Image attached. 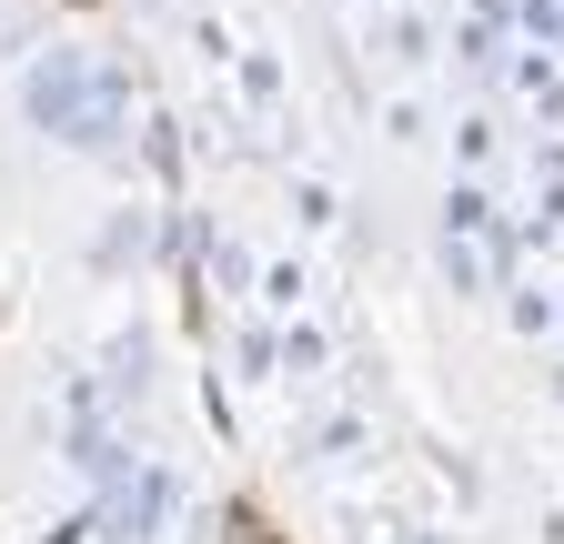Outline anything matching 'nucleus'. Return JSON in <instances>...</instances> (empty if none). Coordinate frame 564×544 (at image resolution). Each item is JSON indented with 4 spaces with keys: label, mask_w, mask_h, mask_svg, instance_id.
<instances>
[{
    "label": "nucleus",
    "mask_w": 564,
    "mask_h": 544,
    "mask_svg": "<svg viewBox=\"0 0 564 544\" xmlns=\"http://www.w3.org/2000/svg\"><path fill=\"white\" fill-rule=\"evenodd\" d=\"M373 11H393V0H373Z\"/></svg>",
    "instance_id": "obj_17"
},
{
    "label": "nucleus",
    "mask_w": 564,
    "mask_h": 544,
    "mask_svg": "<svg viewBox=\"0 0 564 544\" xmlns=\"http://www.w3.org/2000/svg\"><path fill=\"white\" fill-rule=\"evenodd\" d=\"M534 182H544V202H534V232H564V152H534Z\"/></svg>",
    "instance_id": "obj_6"
},
{
    "label": "nucleus",
    "mask_w": 564,
    "mask_h": 544,
    "mask_svg": "<svg viewBox=\"0 0 564 544\" xmlns=\"http://www.w3.org/2000/svg\"><path fill=\"white\" fill-rule=\"evenodd\" d=\"M524 31H534V41H554V51H564V11H544V0H534V11H524Z\"/></svg>",
    "instance_id": "obj_14"
},
{
    "label": "nucleus",
    "mask_w": 564,
    "mask_h": 544,
    "mask_svg": "<svg viewBox=\"0 0 564 544\" xmlns=\"http://www.w3.org/2000/svg\"><path fill=\"white\" fill-rule=\"evenodd\" d=\"M505 313H514V333H554V303H544L534 283H514V293H505Z\"/></svg>",
    "instance_id": "obj_9"
},
{
    "label": "nucleus",
    "mask_w": 564,
    "mask_h": 544,
    "mask_svg": "<svg viewBox=\"0 0 564 544\" xmlns=\"http://www.w3.org/2000/svg\"><path fill=\"white\" fill-rule=\"evenodd\" d=\"M202 262H212V293H232V303L252 293V272H262V262H252L232 232H212V222H202Z\"/></svg>",
    "instance_id": "obj_3"
},
{
    "label": "nucleus",
    "mask_w": 564,
    "mask_h": 544,
    "mask_svg": "<svg viewBox=\"0 0 564 544\" xmlns=\"http://www.w3.org/2000/svg\"><path fill=\"white\" fill-rule=\"evenodd\" d=\"M454 152H464V182L494 162V121H484V111H474V121H454Z\"/></svg>",
    "instance_id": "obj_8"
},
{
    "label": "nucleus",
    "mask_w": 564,
    "mask_h": 544,
    "mask_svg": "<svg viewBox=\"0 0 564 544\" xmlns=\"http://www.w3.org/2000/svg\"><path fill=\"white\" fill-rule=\"evenodd\" d=\"M172 504H182V485H172L162 464H141V474H121V485H111V544H162Z\"/></svg>",
    "instance_id": "obj_2"
},
{
    "label": "nucleus",
    "mask_w": 564,
    "mask_h": 544,
    "mask_svg": "<svg viewBox=\"0 0 564 544\" xmlns=\"http://www.w3.org/2000/svg\"><path fill=\"white\" fill-rule=\"evenodd\" d=\"M282 363H293V373H323V333L293 323V333H282Z\"/></svg>",
    "instance_id": "obj_11"
},
{
    "label": "nucleus",
    "mask_w": 564,
    "mask_h": 544,
    "mask_svg": "<svg viewBox=\"0 0 564 544\" xmlns=\"http://www.w3.org/2000/svg\"><path fill=\"white\" fill-rule=\"evenodd\" d=\"M232 363H242V373L262 383V373L282 363V344H272V333H262V323H242V333H232Z\"/></svg>",
    "instance_id": "obj_7"
},
{
    "label": "nucleus",
    "mask_w": 564,
    "mask_h": 544,
    "mask_svg": "<svg viewBox=\"0 0 564 544\" xmlns=\"http://www.w3.org/2000/svg\"><path fill=\"white\" fill-rule=\"evenodd\" d=\"M31 101L61 121V142H82V152H111V142H121V121H131L121 72H111V61H82V51H61L51 72H41V91H31Z\"/></svg>",
    "instance_id": "obj_1"
},
{
    "label": "nucleus",
    "mask_w": 564,
    "mask_h": 544,
    "mask_svg": "<svg viewBox=\"0 0 564 544\" xmlns=\"http://www.w3.org/2000/svg\"><path fill=\"white\" fill-rule=\"evenodd\" d=\"M393 544H423V534H393Z\"/></svg>",
    "instance_id": "obj_15"
},
{
    "label": "nucleus",
    "mask_w": 564,
    "mask_h": 544,
    "mask_svg": "<svg viewBox=\"0 0 564 544\" xmlns=\"http://www.w3.org/2000/svg\"><path fill=\"white\" fill-rule=\"evenodd\" d=\"M444 283H454V293H474V303H484V293H494V262H484V252H474V242H444Z\"/></svg>",
    "instance_id": "obj_5"
},
{
    "label": "nucleus",
    "mask_w": 564,
    "mask_h": 544,
    "mask_svg": "<svg viewBox=\"0 0 564 544\" xmlns=\"http://www.w3.org/2000/svg\"><path fill=\"white\" fill-rule=\"evenodd\" d=\"M544 11H564V0H544Z\"/></svg>",
    "instance_id": "obj_18"
},
{
    "label": "nucleus",
    "mask_w": 564,
    "mask_h": 544,
    "mask_svg": "<svg viewBox=\"0 0 564 544\" xmlns=\"http://www.w3.org/2000/svg\"><path fill=\"white\" fill-rule=\"evenodd\" d=\"M293 222H313V232L333 222V192H323V182H303V192H293Z\"/></svg>",
    "instance_id": "obj_12"
},
{
    "label": "nucleus",
    "mask_w": 564,
    "mask_h": 544,
    "mask_svg": "<svg viewBox=\"0 0 564 544\" xmlns=\"http://www.w3.org/2000/svg\"><path fill=\"white\" fill-rule=\"evenodd\" d=\"M41 31V0H11V11H0V41H31Z\"/></svg>",
    "instance_id": "obj_13"
},
{
    "label": "nucleus",
    "mask_w": 564,
    "mask_h": 544,
    "mask_svg": "<svg viewBox=\"0 0 564 544\" xmlns=\"http://www.w3.org/2000/svg\"><path fill=\"white\" fill-rule=\"evenodd\" d=\"M141 131H152V142H141V162H152L162 182H182V142H172V121H141Z\"/></svg>",
    "instance_id": "obj_10"
},
{
    "label": "nucleus",
    "mask_w": 564,
    "mask_h": 544,
    "mask_svg": "<svg viewBox=\"0 0 564 544\" xmlns=\"http://www.w3.org/2000/svg\"><path fill=\"white\" fill-rule=\"evenodd\" d=\"M554 333H564V303H554Z\"/></svg>",
    "instance_id": "obj_16"
},
{
    "label": "nucleus",
    "mask_w": 564,
    "mask_h": 544,
    "mask_svg": "<svg viewBox=\"0 0 564 544\" xmlns=\"http://www.w3.org/2000/svg\"><path fill=\"white\" fill-rule=\"evenodd\" d=\"M383 51L403 61V72H413V61H434V21H423V11H403V0H393V11H383Z\"/></svg>",
    "instance_id": "obj_4"
}]
</instances>
